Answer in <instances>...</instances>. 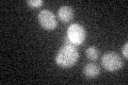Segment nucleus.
I'll list each match as a JSON object with an SVG mask.
<instances>
[{"mask_svg": "<svg viewBox=\"0 0 128 85\" xmlns=\"http://www.w3.org/2000/svg\"><path fill=\"white\" fill-rule=\"evenodd\" d=\"M79 52L77 47L73 44H64L58 51L56 63L63 68H70L78 62Z\"/></svg>", "mask_w": 128, "mask_h": 85, "instance_id": "f257e3e1", "label": "nucleus"}, {"mask_svg": "<svg viewBox=\"0 0 128 85\" xmlns=\"http://www.w3.org/2000/svg\"><path fill=\"white\" fill-rule=\"evenodd\" d=\"M58 16L61 21L63 22H70L74 18V10L72 6H61L58 11Z\"/></svg>", "mask_w": 128, "mask_h": 85, "instance_id": "423d86ee", "label": "nucleus"}, {"mask_svg": "<svg viewBox=\"0 0 128 85\" xmlns=\"http://www.w3.org/2000/svg\"><path fill=\"white\" fill-rule=\"evenodd\" d=\"M38 18L40 25L45 30L52 31L58 27V21H57V18H56L54 14L48 10H43L40 12Z\"/></svg>", "mask_w": 128, "mask_h": 85, "instance_id": "20e7f679", "label": "nucleus"}, {"mask_svg": "<svg viewBox=\"0 0 128 85\" xmlns=\"http://www.w3.org/2000/svg\"><path fill=\"white\" fill-rule=\"evenodd\" d=\"M86 37V29L79 23H73L67 29V36L65 38L66 44H73L75 46H80L84 43Z\"/></svg>", "mask_w": 128, "mask_h": 85, "instance_id": "f03ea898", "label": "nucleus"}, {"mask_svg": "<svg viewBox=\"0 0 128 85\" xmlns=\"http://www.w3.org/2000/svg\"><path fill=\"white\" fill-rule=\"evenodd\" d=\"M123 53H124V56L127 59L128 58V44H125V45L123 46Z\"/></svg>", "mask_w": 128, "mask_h": 85, "instance_id": "1a4fd4ad", "label": "nucleus"}, {"mask_svg": "<svg viewBox=\"0 0 128 85\" xmlns=\"http://www.w3.org/2000/svg\"><path fill=\"white\" fill-rule=\"evenodd\" d=\"M100 74V67L95 63H89L83 67V75L88 79H95Z\"/></svg>", "mask_w": 128, "mask_h": 85, "instance_id": "39448f33", "label": "nucleus"}, {"mask_svg": "<svg viewBox=\"0 0 128 85\" xmlns=\"http://www.w3.org/2000/svg\"><path fill=\"white\" fill-rule=\"evenodd\" d=\"M102 65L108 71H116L123 67V60L115 52H108L102 58Z\"/></svg>", "mask_w": 128, "mask_h": 85, "instance_id": "7ed1b4c3", "label": "nucleus"}, {"mask_svg": "<svg viewBox=\"0 0 128 85\" xmlns=\"http://www.w3.org/2000/svg\"><path fill=\"white\" fill-rule=\"evenodd\" d=\"M43 1L42 0H28L27 1V4L30 5L31 7H40L43 5Z\"/></svg>", "mask_w": 128, "mask_h": 85, "instance_id": "6e6552de", "label": "nucleus"}, {"mask_svg": "<svg viewBox=\"0 0 128 85\" xmlns=\"http://www.w3.org/2000/svg\"><path fill=\"white\" fill-rule=\"evenodd\" d=\"M86 56H88V58H89L90 60H92V61H96V60L98 59L100 51H99L98 48H96L95 46H92V47H89V48H88L86 51Z\"/></svg>", "mask_w": 128, "mask_h": 85, "instance_id": "0eeeda50", "label": "nucleus"}]
</instances>
